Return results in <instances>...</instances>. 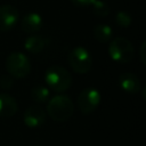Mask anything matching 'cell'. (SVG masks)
Segmentation results:
<instances>
[{
	"label": "cell",
	"mask_w": 146,
	"mask_h": 146,
	"mask_svg": "<svg viewBox=\"0 0 146 146\" xmlns=\"http://www.w3.org/2000/svg\"><path fill=\"white\" fill-rule=\"evenodd\" d=\"M94 38L99 42H108L112 38V29L106 24H98L94 27Z\"/></svg>",
	"instance_id": "obj_13"
},
{
	"label": "cell",
	"mask_w": 146,
	"mask_h": 146,
	"mask_svg": "<svg viewBox=\"0 0 146 146\" xmlns=\"http://www.w3.org/2000/svg\"><path fill=\"white\" fill-rule=\"evenodd\" d=\"M68 64L71 68L79 74H86L91 70L92 57L83 47H75L68 54Z\"/></svg>",
	"instance_id": "obj_5"
},
{
	"label": "cell",
	"mask_w": 146,
	"mask_h": 146,
	"mask_svg": "<svg viewBox=\"0 0 146 146\" xmlns=\"http://www.w3.org/2000/svg\"><path fill=\"white\" fill-rule=\"evenodd\" d=\"M131 22H132V18L130 16L129 13L124 11V10H120L116 13L115 15V23L120 26V27H129L131 25Z\"/></svg>",
	"instance_id": "obj_16"
},
{
	"label": "cell",
	"mask_w": 146,
	"mask_h": 146,
	"mask_svg": "<svg viewBox=\"0 0 146 146\" xmlns=\"http://www.w3.org/2000/svg\"><path fill=\"white\" fill-rule=\"evenodd\" d=\"M145 46H146V42L143 41L141 42V46H140V60L143 64H146V57H145Z\"/></svg>",
	"instance_id": "obj_19"
},
{
	"label": "cell",
	"mask_w": 146,
	"mask_h": 146,
	"mask_svg": "<svg viewBox=\"0 0 146 146\" xmlns=\"http://www.w3.org/2000/svg\"><path fill=\"white\" fill-rule=\"evenodd\" d=\"M19 13L16 7L11 5H3L0 7V31L7 32L11 30L18 22Z\"/></svg>",
	"instance_id": "obj_7"
},
{
	"label": "cell",
	"mask_w": 146,
	"mask_h": 146,
	"mask_svg": "<svg viewBox=\"0 0 146 146\" xmlns=\"http://www.w3.org/2000/svg\"><path fill=\"white\" fill-rule=\"evenodd\" d=\"M49 89L43 86H35L31 89V97L36 104H43L49 100Z\"/></svg>",
	"instance_id": "obj_14"
},
{
	"label": "cell",
	"mask_w": 146,
	"mask_h": 146,
	"mask_svg": "<svg viewBox=\"0 0 146 146\" xmlns=\"http://www.w3.org/2000/svg\"><path fill=\"white\" fill-rule=\"evenodd\" d=\"M102 96L99 91L95 88H86L78 96V106L81 113L90 114L99 105Z\"/></svg>",
	"instance_id": "obj_6"
},
{
	"label": "cell",
	"mask_w": 146,
	"mask_h": 146,
	"mask_svg": "<svg viewBox=\"0 0 146 146\" xmlns=\"http://www.w3.org/2000/svg\"><path fill=\"white\" fill-rule=\"evenodd\" d=\"M14 84V79L9 74H2L0 76V87L3 90H9Z\"/></svg>",
	"instance_id": "obj_17"
},
{
	"label": "cell",
	"mask_w": 146,
	"mask_h": 146,
	"mask_svg": "<svg viewBox=\"0 0 146 146\" xmlns=\"http://www.w3.org/2000/svg\"><path fill=\"white\" fill-rule=\"evenodd\" d=\"M108 55L114 62L121 64L129 63L135 55L133 46L128 39L123 36H117L110 42Z\"/></svg>",
	"instance_id": "obj_4"
},
{
	"label": "cell",
	"mask_w": 146,
	"mask_h": 146,
	"mask_svg": "<svg viewBox=\"0 0 146 146\" xmlns=\"http://www.w3.org/2000/svg\"><path fill=\"white\" fill-rule=\"evenodd\" d=\"M44 81L51 90L56 92H63L71 87L72 75L65 67L52 65L48 67L44 73Z\"/></svg>",
	"instance_id": "obj_2"
},
{
	"label": "cell",
	"mask_w": 146,
	"mask_h": 146,
	"mask_svg": "<svg viewBox=\"0 0 146 146\" xmlns=\"http://www.w3.org/2000/svg\"><path fill=\"white\" fill-rule=\"evenodd\" d=\"M18 110L16 99L9 94H0V117H11Z\"/></svg>",
	"instance_id": "obj_11"
},
{
	"label": "cell",
	"mask_w": 146,
	"mask_h": 146,
	"mask_svg": "<svg viewBox=\"0 0 146 146\" xmlns=\"http://www.w3.org/2000/svg\"><path fill=\"white\" fill-rule=\"evenodd\" d=\"M70 1L78 7H86V6H91L96 0H70Z\"/></svg>",
	"instance_id": "obj_18"
},
{
	"label": "cell",
	"mask_w": 146,
	"mask_h": 146,
	"mask_svg": "<svg viewBox=\"0 0 146 146\" xmlns=\"http://www.w3.org/2000/svg\"><path fill=\"white\" fill-rule=\"evenodd\" d=\"M120 88L128 94H138L140 91L139 78L132 73H123L119 76Z\"/></svg>",
	"instance_id": "obj_9"
},
{
	"label": "cell",
	"mask_w": 146,
	"mask_h": 146,
	"mask_svg": "<svg viewBox=\"0 0 146 146\" xmlns=\"http://www.w3.org/2000/svg\"><path fill=\"white\" fill-rule=\"evenodd\" d=\"M43 24V19L38 13H29L26 14L22 22H21V29L25 33H35L38 32Z\"/></svg>",
	"instance_id": "obj_10"
},
{
	"label": "cell",
	"mask_w": 146,
	"mask_h": 146,
	"mask_svg": "<svg viewBox=\"0 0 146 146\" xmlns=\"http://www.w3.org/2000/svg\"><path fill=\"white\" fill-rule=\"evenodd\" d=\"M23 121L27 128H39L46 121V111L39 105H32L24 112Z\"/></svg>",
	"instance_id": "obj_8"
},
{
	"label": "cell",
	"mask_w": 146,
	"mask_h": 146,
	"mask_svg": "<svg viewBox=\"0 0 146 146\" xmlns=\"http://www.w3.org/2000/svg\"><path fill=\"white\" fill-rule=\"evenodd\" d=\"M47 113L54 121H67L74 113V104L68 96L57 95L47 102Z\"/></svg>",
	"instance_id": "obj_1"
},
{
	"label": "cell",
	"mask_w": 146,
	"mask_h": 146,
	"mask_svg": "<svg viewBox=\"0 0 146 146\" xmlns=\"http://www.w3.org/2000/svg\"><path fill=\"white\" fill-rule=\"evenodd\" d=\"M36 146H39V145H36Z\"/></svg>",
	"instance_id": "obj_20"
},
{
	"label": "cell",
	"mask_w": 146,
	"mask_h": 146,
	"mask_svg": "<svg viewBox=\"0 0 146 146\" xmlns=\"http://www.w3.org/2000/svg\"><path fill=\"white\" fill-rule=\"evenodd\" d=\"M6 70L8 74L16 79H23L31 72L30 58L19 51L10 52L6 58Z\"/></svg>",
	"instance_id": "obj_3"
},
{
	"label": "cell",
	"mask_w": 146,
	"mask_h": 146,
	"mask_svg": "<svg viewBox=\"0 0 146 146\" xmlns=\"http://www.w3.org/2000/svg\"><path fill=\"white\" fill-rule=\"evenodd\" d=\"M46 46V39L41 35H31L24 42V48L31 54H39Z\"/></svg>",
	"instance_id": "obj_12"
},
{
	"label": "cell",
	"mask_w": 146,
	"mask_h": 146,
	"mask_svg": "<svg viewBox=\"0 0 146 146\" xmlns=\"http://www.w3.org/2000/svg\"><path fill=\"white\" fill-rule=\"evenodd\" d=\"M92 11L96 16L98 17H105L108 15L110 13V7L105 2V1H102V0H96L92 5Z\"/></svg>",
	"instance_id": "obj_15"
}]
</instances>
